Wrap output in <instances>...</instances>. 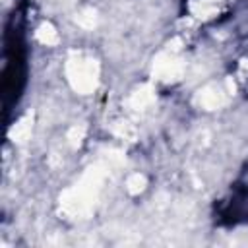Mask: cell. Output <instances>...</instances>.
Returning <instances> with one entry per match:
<instances>
[{"label":"cell","mask_w":248,"mask_h":248,"mask_svg":"<svg viewBox=\"0 0 248 248\" xmlns=\"http://www.w3.org/2000/svg\"><path fill=\"white\" fill-rule=\"evenodd\" d=\"M31 0H16L2 27V70L0 99L2 118L8 130L21 107L31 78Z\"/></svg>","instance_id":"cell-1"},{"label":"cell","mask_w":248,"mask_h":248,"mask_svg":"<svg viewBox=\"0 0 248 248\" xmlns=\"http://www.w3.org/2000/svg\"><path fill=\"white\" fill-rule=\"evenodd\" d=\"M211 221L219 229H236L248 225V180L236 178L229 192L211 205Z\"/></svg>","instance_id":"cell-2"}]
</instances>
